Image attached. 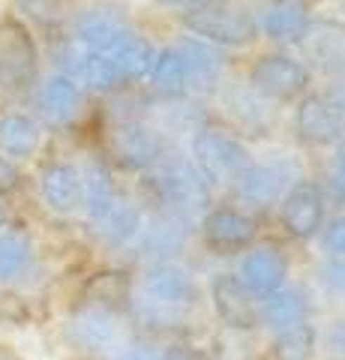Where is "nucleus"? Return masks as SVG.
<instances>
[{"label":"nucleus","mask_w":345,"mask_h":360,"mask_svg":"<svg viewBox=\"0 0 345 360\" xmlns=\"http://www.w3.org/2000/svg\"><path fill=\"white\" fill-rule=\"evenodd\" d=\"M309 72L304 63H297L288 54H267L255 60L249 72V87L271 99H294L306 90Z\"/></svg>","instance_id":"nucleus-6"},{"label":"nucleus","mask_w":345,"mask_h":360,"mask_svg":"<svg viewBox=\"0 0 345 360\" xmlns=\"http://www.w3.org/2000/svg\"><path fill=\"white\" fill-rule=\"evenodd\" d=\"M193 300H195V283H193V276L181 267L157 264V267H150L141 279L138 312L148 321L174 319L177 312L193 307Z\"/></svg>","instance_id":"nucleus-2"},{"label":"nucleus","mask_w":345,"mask_h":360,"mask_svg":"<svg viewBox=\"0 0 345 360\" xmlns=\"http://www.w3.org/2000/svg\"><path fill=\"white\" fill-rule=\"evenodd\" d=\"M99 231H103V238L108 243H126L129 238H136L138 234V210L129 205V201H120L115 198V205H111L103 217L96 219Z\"/></svg>","instance_id":"nucleus-27"},{"label":"nucleus","mask_w":345,"mask_h":360,"mask_svg":"<svg viewBox=\"0 0 345 360\" xmlns=\"http://www.w3.org/2000/svg\"><path fill=\"white\" fill-rule=\"evenodd\" d=\"M181 58L186 63V72H189V84L198 82H216L219 72H222V58L219 51L210 49V42H195V39H186L181 49Z\"/></svg>","instance_id":"nucleus-26"},{"label":"nucleus","mask_w":345,"mask_h":360,"mask_svg":"<svg viewBox=\"0 0 345 360\" xmlns=\"http://www.w3.org/2000/svg\"><path fill=\"white\" fill-rule=\"evenodd\" d=\"M183 240H186V231L181 229V219L177 217L160 219V222H153L150 229H144V250L153 252V255L174 252Z\"/></svg>","instance_id":"nucleus-31"},{"label":"nucleus","mask_w":345,"mask_h":360,"mask_svg":"<svg viewBox=\"0 0 345 360\" xmlns=\"http://www.w3.org/2000/svg\"><path fill=\"white\" fill-rule=\"evenodd\" d=\"M117 360H160V354H157V348L148 345V342H132L120 352Z\"/></svg>","instance_id":"nucleus-37"},{"label":"nucleus","mask_w":345,"mask_h":360,"mask_svg":"<svg viewBox=\"0 0 345 360\" xmlns=\"http://www.w3.org/2000/svg\"><path fill=\"white\" fill-rule=\"evenodd\" d=\"M193 160L198 177L207 186H214V184H226V180L235 184V177L249 165V153L231 135L216 129H202L193 139Z\"/></svg>","instance_id":"nucleus-3"},{"label":"nucleus","mask_w":345,"mask_h":360,"mask_svg":"<svg viewBox=\"0 0 345 360\" xmlns=\"http://www.w3.org/2000/svg\"><path fill=\"white\" fill-rule=\"evenodd\" d=\"M84 297L91 307L115 312L117 307H124L126 300H132V283L120 270H105V274H96L91 283H87Z\"/></svg>","instance_id":"nucleus-23"},{"label":"nucleus","mask_w":345,"mask_h":360,"mask_svg":"<svg viewBox=\"0 0 345 360\" xmlns=\"http://www.w3.org/2000/svg\"><path fill=\"white\" fill-rule=\"evenodd\" d=\"M42 132L37 120L27 115H4L0 117V156L6 160H27L37 153Z\"/></svg>","instance_id":"nucleus-18"},{"label":"nucleus","mask_w":345,"mask_h":360,"mask_svg":"<svg viewBox=\"0 0 345 360\" xmlns=\"http://www.w3.org/2000/svg\"><path fill=\"white\" fill-rule=\"evenodd\" d=\"M4 225H6V213H4V207H0V231H4Z\"/></svg>","instance_id":"nucleus-43"},{"label":"nucleus","mask_w":345,"mask_h":360,"mask_svg":"<svg viewBox=\"0 0 345 360\" xmlns=\"http://www.w3.org/2000/svg\"><path fill=\"white\" fill-rule=\"evenodd\" d=\"M18 168L13 165V160H6V156H0V193H13V189L18 186Z\"/></svg>","instance_id":"nucleus-36"},{"label":"nucleus","mask_w":345,"mask_h":360,"mask_svg":"<svg viewBox=\"0 0 345 360\" xmlns=\"http://www.w3.org/2000/svg\"><path fill=\"white\" fill-rule=\"evenodd\" d=\"M21 9L37 18V21H51L58 18V0H21Z\"/></svg>","instance_id":"nucleus-34"},{"label":"nucleus","mask_w":345,"mask_h":360,"mask_svg":"<svg viewBox=\"0 0 345 360\" xmlns=\"http://www.w3.org/2000/svg\"><path fill=\"white\" fill-rule=\"evenodd\" d=\"M321 279H325L330 288H337V291H342V295H345V258L325 264V270H321Z\"/></svg>","instance_id":"nucleus-35"},{"label":"nucleus","mask_w":345,"mask_h":360,"mask_svg":"<svg viewBox=\"0 0 345 360\" xmlns=\"http://www.w3.org/2000/svg\"><path fill=\"white\" fill-rule=\"evenodd\" d=\"M148 189L157 205L171 210L177 219L183 217V210H195L207 198V184L198 177L195 165L186 162H160L148 180Z\"/></svg>","instance_id":"nucleus-4"},{"label":"nucleus","mask_w":345,"mask_h":360,"mask_svg":"<svg viewBox=\"0 0 345 360\" xmlns=\"http://www.w3.org/2000/svg\"><path fill=\"white\" fill-rule=\"evenodd\" d=\"M294 129L304 141L309 144H318V148H325V144H333L339 141V123L333 120L330 108L325 105V99L321 96H306L304 103L297 105L294 111Z\"/></svg>","instance_id":"nucleus-16"},{"label":"nucleus","mask_w":345,"mask_h":360,"mask_svg":"<svg viewBox=\"0 0 345 360\" xmlns=\"http://www.w3.org/2000/svg\"><path fill=\"white\" fill-rule=\"evenodd\" d=\"M82 186H84V205L87 213L93 217V222L103 217V213L115 205V186H111V177L103 165H91L87 172L82 174Z\"/></svg>","instance_id":"nucleus-28"},{"label":"nucleus","mask_w":345,"mask_h":360,"mask_svg":"<svg viewBox=\"0 0 345 360\" xmlns=\"http://www.w3.org/2000/svg\"><path fill=\"white\" fill-rule=\"evenodd\" d=\"M129 33L132 30L126 21L117 13H108V9H87L75 18V39L82 49L96 54H111Z\"/></svg>","instance_id":"nucleus-10"},{"label":"nucleus","mask_w":345,"mask_h":360,"mask_svg":"<svg viewBox=\"0 0 345 360\" xmlns=\"http://www.w3.org/2000/svg\"><path fill=\"white\" fill-rule=\"evenodd\" d=\"M315 352V330L309 324H294L288 330H280L273 342V360H309Z\"/></svg>","instance_id":"nucleus-29"},{"label":"nucleus","mask_w":345,"mask_h":360,"mask_svg":"<svg viewBox=\"0 0 345 360\" xmlns=\"http://www.w3.org/2000/svg\"><path fill=\"white\" fill-rule=\"evenodd\" d=\"M105 58L115 63V70L126 82V78H144V75H150L153 60H157V49H153L150 39L138 37V33H129V37L120 42L115 51L105 54Z\"/></svg>","instance_id":"nucleus-21"},{"label":"nucleus","mask_w":345,"mask_h":360,"mask_svg":"<svg viewBox=\"0 0 345 360\" xmlns=\"http://www.w3.org/2000/svg\"><path fill=\"white\" fill-rule=\"evenodd\" d=\"M226 108H228V115L240 123V127H249V129H261V127H267V120H271V111H267L261 94L259 90H252V87L228 90L226 94Z\"/></svg>","instance_id":"nucleus-25"},{"label":"nucleus","mask_w":345,"mask_h":360,"mask_svg":"<svg viewBox=\"0 0 345 360\" xmlns=\"http://www.w3.org/2000/svg\"><path fill=\"white\" fill-rule=\"evenodd\" d=\"M165 6H181V9H193V6H202L204 0H160Z\"/></svg>","instance_id":"nucleus-41"},{"label":"nucleus","mask_w":345,"mask_h":360,"mask_svg":"<svg viewBox=\"0 0 345 360\" xmlns=\"http://www.w3.org/2000/svg\"><path fill=\"white\" fill-rule=\"evenodd\" d=\"M210 297H214V307L219 312V319L235 330H252L255 321H259V307H255V297L247 291V285L240 283L237 276L231 274H219L210 285Z\"/></svg>","instance_id":"nucleus-8"},{"label":"nucleus","mask_w":345,"mask_h":360,"mask_svg":"<svg viewBox=\"0 0 345 360\" xmlns=\"http://www.w3.org/2000/svg\"><path fill=\"white\" fill-rule=\"evenodd\" d=\"M325 105L330 108V115H333V120L339 123V129L345 132V82H337V84H330L327 90H325Z\"/></svg>","instance_id":"nucleus-32"},{"label":"nucleus","mask_w":345,"mask_h":360,"mask_svg":"<svg viewBox=\"0 0 345 360\" xmlns=\"http://www.w3.org/2000/svg\"><path fill=\"white\" fill-rule=\"evenodd\" d=\"M280 219H282V229L292 234V238H313L321 229V219H325V198H321L318 186L297 184L292 193L282 198Z\"/></svg>","instance_id":"nucleus-9"},{"label":"nucleus","mask_w":345,"mask_h":360,"mask_svg":"<svg viewBox=\"0 0 345 360\" xmlns=\"http://www.w3.org/2000/svg\"><path fill=\"white\" fill-rule=\"evenodd\" d=\"M330 354L337 360H345V315L330 328Z\"/></svg>","instance_id":"nucleus-38"},{"label":"nucleus","mask_w":345,"mask_h":360,"mask_svg":"<svg viewBox=\"0 0 345 360\" xmlns=\"http://www.w3.org/2000/svg\"><path fill=\"white\" fill-rule=\"evenodd\" d=\"M300 49L318 70L345 75V25L337 18H309L300 37Z\"/></svg>","instance_id":"nucleus-7"},{"label":"nucleus","mask_w":345,"mask_h":360,"mask_svg":"<svg viewBox=\"0 0 345 360\" xmlns=\"http://www.w3.org/2000/svg\"><path fill=\"white\" fill-rule=\"evenodd\" d=\"M30 240L21 231H0V279H15L30 264Z\"/></svg>","instance_id":"nucleus-30"},{"label":"nucleus","mask_w":345,"mask_h":360,"mask_svg":"<svg viewBox=\"0 0 345 360\" xmlns=\"http://www.w3.org/2000/svg\"><path fill=\"white\" fill-rule=\"evenodd\" d=\"M115 150L120 156V162L129 168H148L160 162L162 144L153 135V129L141 127V123H126L115 132Z\"/></svg>","instance_id":"nucleus-17"},{"label":"nucleus","mask_w":345,"mask_h":360,"mask_svg":"<svg viewBox=\"0 0 345 360\" xmlns=\"http://www.w3.org/2000/svg\"><path fill=\"white\" fill-rule=\"evenodd\" d=\"M333 189H337V195L345 201V150L337 156V162H333Z\"/></svg>","instance_id":"nucleus-39"},{"label":"nucleus","mask_w":345,"mask_h":360,"mask_svg":"<svg viewBox=\"0 0 345 360\" xmlns=\"http://www.w3.org/2000/svg\"><path fill=\"white\" fill-rule=\"evenodd\" d=\"M70 336H72L75 345L84 348V352H108V348H115V342H117L115 312L84 303V307L72 315Z\"/></svg>","instance_id":"nucleus-11"},{"label":"nucleus","mask_w":345,"mask_h":360,"mask_svg":"<svg viewBox=\"0 0 345 360\" xmlns=\"http://www.w3.org/2000/svg\"><path fill=\"white\" fill-rule=\"evenodd\" d=\"M39 193H42V198H46V205L51 210L72 213L84 201L82 172L70 162H54L39 177Z\"/></svg>","instance_id":"nucleus-12"},{"label":"nucleus","mask_w":345,"mask_h":360,"mask_svg":"<svg viewBox=\"0 0 345 360\" xmlns=\"http://www.w3.org/2000/svg\"><path fill=\"white\" fill-rule=\"evenodd\" d=\"M304 315H306V295L297 288H276L273 295L264 297V307H261V319L271 324L276 330H288L294 324H304Z\"/></svg>","instance_id":"nucleus-22"},{"label":"nucleus","mask_w":345,"mask_h":360,"mask_svg":"<svg viewBox=\"0 0 345 360\" xmlns=\"http://www.w3.org/2000/svg\"><path fill=\"white\" fill-rule=\"evenodd\" d=\"M160 360H202V357H198L195 352H189V348H183V345H171V348H165V354Z\"/></svg>","instance_id":"nucleus-40"},{"label":"nucleus","mask_w":345,"mask_h":360,"mask_svg":"<svg viewBox=\"0 0 345 360\" xmlns=\"http://www.w3.org/2000/svg\"><path fill=\"white\" fill-rule=\"evenodd\" d=\"M183 27L193 30L195 37L214 45H249L255 39V21L249 13H243L240 6L228 4V0H204L202 6H193L189 13L181 15Z\"/></svg>","instance_id":"nucleus-1"},{"label":"nucleus","mask_w":345,"mask_h":360,"mask_svg":"<svg viewBox=\"0 0 345 360\" xmlns=\"http://www.w3.org/2000/svg\"><path fill=\"white\" fill-rule=\"evenodd\" d=\"M202 231H204V240L216 250H240L255 240V222L240 210H231V207H219V210H210L204 222H202Z\"/></svg>","instance_id":"nucleus-13"},{"label":"nucleus","mask_w":345,"mask_h":360,"mask_svg":"<svg viewBox=\"0 0 345 360\" xmlns=\"http://www.w3.org/2000/svg\"><path fill=\"white\" fill-rule=\"evenodd\" d=\"M325 250H327V252H333V255H339V258H345V217L333 219V222L327 225Z\"/></svg>","instance_id":"nucleus-33"},{"label":"nucleus","mask_w":345,"mask_h":360,"mask_svg":"<svg viewBox=\"0 0 345 360\" xmlns=\"http://www.w3.org/2000/svg\"><path fill=\"white\" fill-rule=\"evenodd\" d=\"M37 75V45L15 18L0 21V87L21 90Z\"/></svg>","instance_id":"nucleus-5"},{"label":"nucleus","mask_w":345,"mask_h":360,"mask_svg":"<svg viewBox=\"0 0 345 360\" xmlns=\"http://www.w3.org/2000/svg\"><path fill=\"white\" fill-rule=\"evenodd\" d=\"M153 87L165 96H181L186 94L189 87V72H186V63L181 58L177 49H162L157 51V60H153Z\"/></svg>","instance_id":"nucleus-24"},{"label":"nucleus","mask_w":345,"mask_h":360,"mask_svg":"<svg viewBox=\"0 0 345 360\" xmlns=\"http://www.w3.org/2000/svg\"><path fill=\"white\" fill-rule=\"evenodd\" d=\"M309 25V9L304 0H276L264 13V33L273 42H300Z\"/></svg>","instance_id":"nucleus-19"},{"label":"nucleus","mask_w":345,"mask_h":360,"mask_svg":"<svg viewBox=\"0 0 345 360\" xmlns=\"http://www.w3.org/2000/svg\"><path fill=\"white\" fill-rule=\"evenodd\" d=\"M0 360H21L9 345H0Z\"/></svg>","instance_id":"nucleus-42"},{"label":"nucleus","mask_w":345,"mask_h":360,"mask_svg":"<svg viewBox=\"0 0 345 360\" xmlns=\"http://www.w3.org/2000/svg\"><path fill=\"white\" fill-rule=\"evenodd\" d=\"M39 108L42 117L54 127H66L70 120H75L82 108V87L66 75H51L46 84L39 87Z\"/></svg>","instance_id":"nucleus-15"},{"label":"nucleus","mask_w":345,"mask_h":360,"mask_svg":"<svg viewBox=\"0 0 345 360\" xmlns=\"http://www.w3.org/2000/svg\"><path fill=\"white\" fill-rule=\"evenodd\" d=\"M285 184L282 172H276L271 165H247L243 172L235 177V189L243 201H249V205H271L280 195V189Z\"/></svg>","instance_id":"nucleus-20"},{"label":"nucleus","mask_w":345,"mask_h":360,"mask_svg":"<svg viewBox=\"0 0 345 360\" xmlns=\"http://www.w3.org/2000/svg\"><path fill=\"white\" fill-rule=\"evenodd\" d=\"M240 283L252 297H267L285 283V262L273 250H252L240 262Z\"/></svg>","instance_id":"nucleus-14"}]
</instances>
